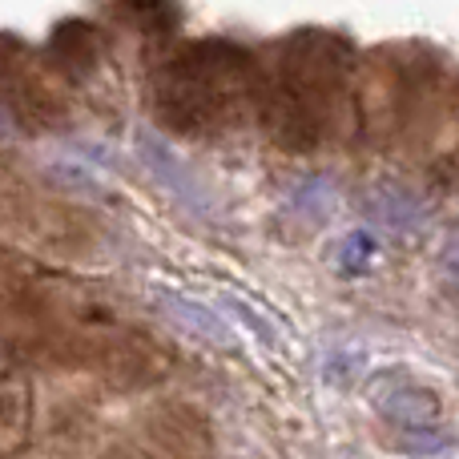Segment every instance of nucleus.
<instances>
[{"label": "nucleus", "mask_w": 459, "mask_h": 459, "mask_svg": "<svg viewBox=\"0 0 459 459\" xmlns=\"http://www.w3.org/2000/svg\"><path fill=\"white\" fill-rule=\"evenodd\" d=\"M266 134L286 153H315L351 121V48L334 32L302 29L258 85Z\"/></svg>", "instance_id": "obj_1"}, {"label": "nucleus", "mask_w": 459, "mask_h": 459, "mask_svg": "<svg viewBox=\"0 0 459 459\" xmlns=\"http://www.w3.org/2000/svg\"><path fill=\"white\" fill-rule=\"evenodd\" d=\"M258 101L254 56L230 40H194L158 65L150 81L153 117L186 137H214L246 121Z\"/></svg>", "instance_id": "obj_2"}, {"label": "nucleus", "mask_w": 459, "mask_h": 459, "mask_svg": "<svg viewBox=\"0 0 459 459\" xmlns=\"http://www.w3.org/2000/svg\"><path fill=\"white\" fill-rule=\"evenodd\" d=\"M0 105L13 113L16 129H56L69 121L65 89L21 48L0 56Z\"/></svg>", "instance_id": "obj_3"}, {"label": "nucleus", "mask_w": 459, "mask_h": 459, "mask_svg": "<svg viewBox=\"0 0 459 459\" xmlns=\"http://www.w3.org/2000/svg\"><path fill=\"white\" fill-rule=\"evenodd\" d=\"M142 447L153 459H210L214 455V431L206 415L190 403H153L137 420Z\"/></svg>", "instance_id": "obj_4"}, {"label": "nucleus", "mask_w": 459, "mask_h": 459, "mask_svg": "<svg viewBox=\"0 0 459 459\" xmlns=\"http://www.w3.org/2000/svg\"><path fill=\"white\" fill-rule=\"evenodd\" d=\"M4 222L13 226L16 238L40 246V250L53 254H81L89 242H93V230L81 214L65 206H45V202H16V206L4 210Z\"/></svg>", "instance_id": "obj_5"}, {"label": "nucleus", "mask_w": 459, "mask_h": 459, "mask_svg": "<svg viewBox=\"0 0 459 459\" xmlns=\"http://www.w3.org/2000/svg\"><path fill=\"white\" fill-rule=\"evenodd\" d=\"M101 56H105V37L89 21H61L53 29V37H48V65L69 81H85L101 65Z\"/></svg>", "instance_id": "obj_6"}, {"label": "nucleus", "mask_w": 459, "mask_h": 459, "mask_svg": "<svg viewBox=\"0 0 459 459\" xmlns=\"http://www.w3.org/2000/svg\"><path fill=\"white\" fill-rule=\"evenodd\" d=\"M375 411L383 415V420H391L395 428L403 431H423V428H436L439 420V395L431 387H423V383H383V387H375Z\"/></svg>", "instance_id": "obj_7"}, {"label": "nucleus", "mask_w": 459, "mask_h": 459, "mask_svg": "<svg viewBox=\"0 0 459 459\" xmlns=\"http://www.w3.org/2000/svg\"><path fill=\"white\" fill-rule=\"evenodd\" d=\"M363 206L375 222H383L391 230H415V226H423V218H428V202H423L415 190L399 186V182L371 186L367 198H363Z\"/></svg>", "instance_id": "obj_8"}, {"label": "nucleus", "mask_w": 459, "mask_h": 459, "mask_svg": "<svg viewBox=\"0 0 459 459\" xmlns=\"http://www.w3.org/2000/svg\"><path fill=\"white\" fill-rule=\"evenodd\" d=\"M166 315L174 318L178 326H182L190 339H198V342H210V347H238V334H234V326L226 323L218 310H210L206 302H198V299H186V294H169L166 299Z\"/></svg>", "instance_id": "obj_9"}, {"label": "nucleus", "mask_w": 459, "mask_h": 459, "mask_svg": "<svg viewBox=\"0 0 459 459\" xmlns=\"http://www.w3.org/2000/svg\"><path fill=\"white\" fill-rule=\"evenodd\" d=\"M32 399L21 375H0V459L13 455L29 436Z\"/></svg>", "instance_id": "obj_10"}, {"label": "nucleus", "mask_w": 459, "mask_h": 459, "mask_svg": "<svg viewBox=\"0 0 459 459\" xmlns=\"http://www.w3.org/2000/svg\"><path fill=\"white\" fill-rule=\"evenodd\" d=\"M109 16H117L129 29L150 32V37H166L178 29L182 8L178 0H109Z\"/></svg>", "instance_id": "obj_11"}, {"label": "nucleus", "mask_w": 459, "mask_h": 459, "mask_svg": "<svg viewBox=\"0 0 459 459\" xmlns=\"http://www.w3.org/2000/svg\"><path fill=\"white\" fill-rule=\"evenodd\" d=\"M137 150H142V161L161 178V182L169 186V190H178L186 202H198V186H194L190 169H186L182 161H178V153L169 150L166 142H158V137L142 134V137H137Z\"/></svg>", "instance_id": "obj_12"}, {"label": "nucleus", "mask_w": 459, "mask_h": 459, "mask_svg": "<svg viewBox=\"0 0 459 459\" xmlns=\"http://www.w3.org/2000/svg\"><path fill=\"white\" fill-rule=\"evenodd\" d=\"M45 174H53L61 186H69V190H81V194H101V186H97V178L89 174V169L73 166V161H53V166L45 169Z\"/></svg>", "instance_id": "obj_13"}, {"label": "nucleus", "mask_w": 459, "mask_h": 459, "mask_svg": "<svg viewBox=\"0 0 459 459\" xmlns=\"http://www.w3.org/2000/svg\"><path fill=\"white\" fill-rule=\"evenodd\" d=\"M447 444H452V439H447L444 431H431V428L403 431V439H399V447H403V452H420V455H436V452H444Z\"/></svg>", "instance_id": "obj_14"}, {"label": "nucleus", "mask_w": 459, "mask_h": 459, "mask_svg": "<svg viewBox=\"0 0 459 459\" xmlns=\"http://www.w3.org/2000/svg\"><path fill=\"white\" fill-rule=\"evenodd\" d=\"M371 254H375L371 234L355 230V234H347V246H342V266H355V258H371Z\"/></svg>", "instance_id": "obj_15"}, {"label": "nucleus", "mask_w": 459, "mask_h": 459, "mask_svg": "<svg viewBox=\"0 0 459 459\" xmlns=\"http://www.w3.org/2000/svg\"><path fill=\"white\" fill-rule=\"evenodd\" d=\"M439 270H444L447 278L459 286V234L452 238V242L444 246V254H439Z\"/></svg>", "instance_id": "obj_16"}, {"label": "nucleus", "mask_w": 459, "mask_h": 459, "mask_svg": "<svg viewBox=\"0 0 459 459\" xmlns=\"http://www.w3.org/2000/svg\"><path fill=\"white\" fill-rule=\"evenodd\" d=\"M101 459H145V455H137L134 447H109V452H105Z\"/></svg>", "instance_id": "obj_17"}, {"label": "nucleus", "mask_w": 459, "mask_h": 459, "mask_svg": "<svg viewBox=\"0 0 459 459\" xmlns=\"http://www.w3.org/2000/svg\"><path fill=\"white\" fill-rule=\"evenodd\" d=\"M13 129H16L13 113H8V109H4V105H0V137H4V134H13Z\"/></svg>", "instance_id": "obj_18"}, {"label": "nucleus", "mask_w": 459, "mask_h": 459, "mask_svg": "<svg viewBox=\"0 0 459 459\" xmlns=\"http://www.w3.org/2000/svg\"><path fill=\"white\" fill-rule=\"evenodd\" d=\"M0 266H4V250H0Z\"/></svg>", "instance_id": "obj_19"}]
</instances>
